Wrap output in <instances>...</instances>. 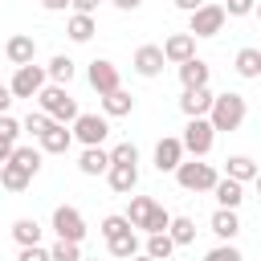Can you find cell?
Listing matches in <instances>:
<instances>
[{
	"label": "cell",
	"instance_id": "cell-1",
	"mask_svg": "<svg viewBox=\"0 0 261 261\" xmlns=\"http://www.w3.org/2000/svg\"><path fill=\"white\" fill-rule=\"evenodd\" d=\"M245 114H249V102H245V94H216L212 98V110H208V122H212V130H237L241 122H245Z\"/></svg>",
	"mask_w": 261,
	"mask_h": 261
},
{
	"label": "cell",
	"instance_id": "cell-2",
	"mask_svg": "<svg viewBox=\"0 0 261 261\" xmlns=\"http://www.w3.org/2000/svg\"><path fill=\"white\" fill-rule=\"evenodd\" d=\"M37 102H41V114H49V122H61V126H65V122H73V118L82 114L65 86H45V90L37 94Z\"/></svg>",
	"mask_w": 261,
	"mask_h": 261
},
{
	"label": "cell",
	"instance_id": "cell-3",
	"mask_svg": "<svg viewBox=\"0 0 261 261\" xmlns=\"http://www.w3.org/2000/svg\"><path fill=\"white\" fill-rule=\"evenodd\" d=\"M216 167L212 163H200V159H192V163H179L175 167V184L184 188V192H212L216 188Z\"/></svg>",
	"mask_w": 261,
	"mask_h": 261
},
{
	"label": "cell",
	"instance_id": "cell-4",
	"mask_svg": "<svg viewBox=\"0 0 261 261\" xmlns=\"http://www.w3.org/2000/svg\"><path fill=\"white\" fill-rule=\"evenodd\" d=\"M179 143H184V151H188V155L204 159V155L212 151V143H216V130H212V122H208V118H188V126H184V135H179Z\"/></svg>",
	"mask_w": 261,
	"mask_h": 261
},
{
	"label": "cell",
	"instance_id": "cell-5",
	"mask_svg": "<svg viewBox=\"0 0 261 261\" xmlns=\"http://www.w3.org/2000/svg\"><path fill=\"white\" fill-rule=\"evenodd\" d=\"M53 232H57V241L82 245V241H86V220H82V212H77L73 204H57V208H53Z\"/></svg>",
	"mask_w": 261,
	"mask_h": 261
},
{
	"label": "cell",
	"instance_id": "cell-6",
	"mask_svg": "<svg viewBox=\"0 0 261 261\" xmlns=\"http://www.w3.org/2000/svg\"><path fill=\"white\" fill-rule=\"evenodd\" d=\"M224 20H228V12H224L220 4H200V8L188 16V33H192V37H216V33L224 29Z\"/></svg>",
	"mask_w": 261,
	"mask_h": 261
},
{
	"label": "cell",
	"instance_id": "cell-7",
	"mask_svg": "<svg viewBox=\"0 0 261 261\" xmlns=\"http://www.w3.org/2000/svg\"><path fill=\"white\" fill-rule=\"evenodd\" d=\"M45 82H49V73H45V65H20L16 73H12V82H8V90H12V98H37L41 90H45Z\"/></svg>",
	"mask_w": 261,
	"mask_h": 261
},
{
	"label": "cell",
	"instance_id": "cell-8",
	"mask_svg": "<svg viewBox=\"0 0 261 261\" xmlns=\"http://www.w3.org/2000/svg\"><path fill=\"white\" fill-rule=\"evenodd\" d=\"M106 135H110L106 114H77V118H73V139H77V143H86V147H102Z\"/></svg>",
	"mask_w": 261,
	"mask_h": 261
},
{
	"label": "cell",
	"instance_id": "cell-9",
	"mask_svg": "<svg viewBox=\"0 0 261 261\" xmlns=\"http://www.w3.org/2000/svg\"><path fill=\"white\" fill-rule=\"evenodd\" d=\"M86 77H90V86L98 90V98H106V94H114V90H118V65H114V61H106V57H94V61H90V69H86Z\"/></svg>",
	"mask_w": 261,
	"mask_h": 261
},
{
	"label": "cell",
	"instance_id": "cell-10",
	"mask_svg": "<svg viewBox=\"0 0 261 261\" xmlns=\"http://www.w3.org/2000/svg\"><path fill=\"white\" fill-rule=\"evenodd\" d=\"M159 49H163V57H167L171 65H184V61L196 57V37H192V33H171Z\"/></svg>",
	"mask_w": 261,
	"mask_h": 261
},
{
	"label": "cell",
	"instance_id": "cell-11",
	"mask_svg": "<svg viewBox=\"0 0 261 261\" xmlns=\"http://www.w3.org/2000/svg\"><path fill=\"white\" fill-rule=\"evenodd\" d=\"M163 65H167V57H163L159 45H139V49H135V73H139V77H159Z\"/></svg>",
	"mask_w": 261,
	"mask_h": 261
},
{
	"label": "cell",
	"instance_id": "cell-12",
	"mask_svg": "<svg viewBox=\"0 0 261 261\" xmlns=\"http://www.w3.org/2000/svg\"><path fill=\"white\" fill-rule=\"evenodd\" d=\"M4 57H8L16 69H20V65H33V61H37V41H33L29 33H16V37H8Z\"/></svg>",
	"mask_w": 261,
	"mask_h": 261
},
{
	"label": "cell",
	"instance_id": "cell-13",
	"mask_svg": "<svg viewBox=\"0 0 261 261\" xmlns=\"http://www.w3.org/2000/svg\"><path fill=\"white\" fill-rule=\"evenodd\" d=\"M212 90L208 86H200V90H184L179 94V110L188 114V118H208V110H212Z\"/></svg>",
	"mask_w": 261,
	"mask_h": 261
},
{
	"label": "cell",
	"instance_id": "cell-14",
	"mask_svg": "<svg viewBox=\"0 0 261 261\" xmlns=\"http://www.w3.org/2000/svg\"><path fill=\"white\" fill-rule=\"evenodd\" d=\"M179 163H184V143L171 139V135L159 139V143H155V167H159V171H175Z\"/></svg>",
	"mask_w": 261,
	"mask_h": 261
},
{
	"label": "cell",
	"instance_id": "cell-15",
	"mask_svg": "<svg viewBox=\"0 0 261 261\" xmlns=\"http://www.w3.org/2000/svg\"><path fill=\"white\" fill-rule=\"evenodd\" d=\"M106 179H110V192L130 196V192H135V184H139V167H135V163H110Z\"/></svg>",
	"mask_w": 261,
	"mask_h": 261
},
{
	"label": "cell",
	"instance_id": "cell-16",
	"mask_svg": "<svg viewBox=\"0 0 261 261\" xmlns=\"http://www.w3.org/2000/svg\"><path fill=\"white\" fill-rule=\"evenodd\" d=\"M37 143H41V151H45V155H65V151H69V143H73V130H65L61 122H49V130H45Z\"/></svg>",
	"mask_w": 261,
	"mask_h": 261
},
{
	"label": "cell",
	"instance_id": "cell-17",
	"mask_svg": "<svg viewBox=\"0 0 261 261\" xmlns=\"http://www.w3.org/2000/svg\"><path fill=\"white\" fill-rule=\"evenodd\" d=\"M208 77H212V69H208V61H200V57H192V61L179 65V82H184V90H200V86H208Z\"/></svg>",
	"mask_w": 261,
	"mask_h": 261
},
{
	"label": "cell",
	"instance_id": "cell-18",
	"mask_svg": "<svg viewBox=\"0 0 261 261\" xmlns=\"http://www.w3.org/2000/svg\"><path fill=\"white\" fill-rule=\"evenodd\" d=\"M77 171H82V175H106V171H110V151H102V147H86L82 159H77Z\"/></svg>",
	"mask_w": 261,
	"mask_h": 261
},
{
	"label": "cell",
	"instance_id": "cell-19",
	"mask_svg": "<svg viewBox=\"0 0 261 261\" xmlns=\"http://www.w3.org/2000/svg\"><path fill=\"white\" fill-rule=\"evenodd\" d=\"M212 196H216V204H220V208H232V212H237V208H241V200H245V184H237V179H228V175H224V179H216Z\"/></svg>",
	"mask_w": 261,
	"mask_h": 261
},
{
	"label": "cell",
	"instance_id": "cell-20",
	"mask_svg": "<svg viewBox=\"0 0 261 261\" xmlns=\"http://www.w3.org/2000/svg\"><path fill=\"white\" fill-rule=\"evenodd\" d=\"M208 228L228 245V241L241 232V220H237V212H232V208H216V212H212V220H208Z\"/></svg>",
	"mask_w": 261,
	"mask_h": 261
},
{
	"label": "cell",
	"instance_id": "cell-21",
	"mask_svg": "<svg viewBox=\"0 0 261 261\" xmlns=\"http://www.w3.org/2000/svg\"><path fill=\"white\" fill-rule=\"evenodd\" d=\"M232 65H237V73H241V77H249V82H253V77H261V49H257V45L237 49V61H232Z\"/></svg>",
	"mask_w": 261,
	"mask_h": 261
},
{
	"label": "cell",
	"instance_id": "cell-22",
	"mask_svg": "<svg viewBox=\"0 0 261 261\" xmlns=\"http://www.w3.org/2000/svg\"><path fill=\"white\" fill-rule=\"evenodd\" d=\"M130 110H135V98H130L122 86L102 98V114H106V118H122V114H130Z\"/></svg>",
	"mask_w": 261,
	"mask_h": 261
},
{
	"label": "cell",
	"instance_id": "cell-23",
	"mask_svg": "<svg viewBox=\"0 0 261 261\" xmlns=\"http://www.w3.org/2000/svg\"><path fill=\"white\" fill-rule=\"evenodd\" d=\"M224 171H228V179H237V184L257 179V163H253L249 155H228V159H224Z\"/></svg>",
	"mask_w": 261,
	"mask_h": 261
},
{
	"label": "cell",
	"instance_id": "cell-24",
	"mask_svg": "<svg viewBox=\"0 0 261 261\" xmlns=\"http://www.w3.org/2000/svg\"><path fill=\"white\" fill-rule=\"evenodd\" d=\"M151 212H155V200H151V196H130V204H126V220H130V228H147Z\"/></svg>",
	"mask_w": 261,
	"mask_h": 261
},
{
	"label": "cell",
	"instance_id": "cell-25",
	"mask_svg": "<svg viewBox=\"0 0 261 261\" xmlns=\"http://www.w3.org/2000/svg\"><path fill=\"white\" fill-rule=\"evenodd\" d=\"M106 249H110V257H118V261L139 257V237H135V228H126V232H118L114 241H106Z\"/></svg>",
	"mask_w": 261,
	"mask_h": 261
},
{
	"label": "cell",
	"instance_id": "cell-26",
	"mask_svg": "<svg viewBox=\"0 0 261 261\" xmlns=\"http://www.w3.org/2000/svg\"><path fill=\"white\" fill-rule=\"evenodd\" d=\"M41 232H45V228H41L33 216H20V220L12 224V237H16V245H20V249H29V245H41Z\"/></svg>",
	"mask_w": 261,
	"mask_h": 261
},
{
	"label": "cell",
	"instance_id": "cell-27",
	"mask_svg": "<svg viewBox=\"0 0 261 261\" xmlns=\"http://www.w3.org/2000/svg\"><path fill=\"white\" fill-rule=\"evenodd\" d=\"M65 33H69V41L86 45V41L98 33V24H94V16H82V12H73V16H69V24H65Z\"/></svg>",
	"mask_w": 261,
	"mask_h": 261
},
{
	"label": "cell",
	"instance_id": "cell-28",
	"mask_svg": "<svg viewBox=\"0 0 261 261\" xmlns=\"http://www.w3.org/2000/svg\"><path fill=\"white\" fill-rule=\"evenodd\" d=\"M45 73H49V82H53V86H69V82H73V57L57 53V57L45 65Z\"/></svg>",
	"mask_w": 261,
	"mask_h": 261
},
{
	"label": "cell",
	"instance_id": "cell-29",
	"mask_svg": "<svg viewBox=\"0 0 261 261\" xmlns=\"http://www.w3.org/2000/svg\"><path fill=\"white\" fill-rule=\"evenodd\" d=\"M0 184H4L8 192H24V188L33 184V175H29L24 167H16V163H0Z\"/></svg>",
	"mask_w": 261,
	"mask_h": 261
},
{
	"label": "cell",
	"instance_id": "cell-30",
	"mask_svg": "<svg viewBox=\"0 0 261 261\" xmlns=\"http://www.w3.org/2000/svg\"><path fill=\"white\" fill-rule=\"evenodd\" d=\"M41 155H45L41 147H20V143H16V151H12L8 163H16V167H24L29 175H37V171H41Z\"/></svg>",
	"mask_w": 261,
	"mask_h": 261
},
{
	"label": "cell",
	"instance_id": "cell-31",
	"mask_svg": "<svg viewBox=\"0 0 261 261\" xmlns=\"http://www.w3.org/2000/svg\"><path fill=\"white\" fill-rule=\"evenodd\" d=\"M167 237H171L175 245H192V241H196V220H192V216H171Z\"/></svg>",
	"mask_w": 261,
	"mask_h": 261
},
{
	"label": "cell",
	"instance_id": "cell-32",
	"mask_svg": "<svg viewBox=\"0 0 261 261\" xmlns=\"http://www.w3.org/2000/svg\"><path fill=\"white\" fill-rule=\"evenodd\" d=\"M171 253H175V241H171L167 232H151V237H147V257H151V261H167Z\"/></svg>",
	"mask_w": 261,
	"mask_h": 261
},
{
	"label": "cell",
	"instance_id": "cell-33",
	"mask_svg": "<svg viewBox=\"0 0 261 261\" xmlns=\"http://www.w3.org/2000/svg\"><path fill=\"white\" fill-rule=\"evenodd\" d=\"M20 130H29V135H33V139H41V135H45V130H49V114H41V110H37V114H33V110H29V118H24V122H20Z\"/></svg>",
	"mask_w": 261,
	"mask_h": 261
},
{
	"label": "cell",
	"instance_id": "cell-34",
	"mask_svg": "<svg viewBox=\"0 0 261 261\" xmlns=\"http://www.w3.org/2000/svg\"><path fill=\"white\" fill-rule=\"evenodd\" d=\"M167 224H171V212H167L163 204H155V212H151V220H147L143 232H147V237H151V232H167Z\"/></svg>",
	"mask_w": 261,
	"mask_h": 261
},
{
	"label": "cell",
	"instance_id": "cell-35",
	"mask_svg": "<svg viewBox=\"0 0 261 261\" xmlns=\"http://www.w3.org/2000/svg\"><path fill=\"white\" fill-rule=\"evenodd\" d=\"M126 228H130V220H126V216H106V220L98 224V232H102L106 241H114V237H118V232H126Z\"/></svg>",
	"mask_w": 261,
	"mask_h": 261
},
{
	"label": "cell",
	"instance_id": "cell-36",
	"mask_svg": "<svg viewBox=\"0 0 261 261\" xmlns=\"http://www.w3.org/2000/svg\"><path fill=\"white\" fill-rule=\"evenodd\" d=\"M110 163H135V167H139V147H135V143H118V147L110 151Z\"/></svg>",
	"mask_w": 261,
	"mask_h": 261
},
{
	"label": "cell",
	"instance_id": "cell-37",
	"mask_svg": "<svg viewBox=\"0 0 261 261\" xmlns=\"http://www.w3.org/2000/svg\"><path fill=\"white\" fill-rule=\"evenodd\" d=\"M49 257H53V261H82V249L69 245V241H57V245L49 249Z\"/></svg>",
	"mask_w": 261,
	"mask_h": 261
},
{
	"label": "cell",
	"instance_id": "cell-38",
	"mask_svg": "<svg viewBox=\"0 0 261 261\" xmlns=\"http://www.w3.org/2000/svg\"><path fill=\"white\" fill-rule=\"evenodd\" d=\"M16 139H20V122L12 114H0V143H12L16 147Z\"/></svg>",
	"mask_w": 261,
	"mask_h": 261
},
{
	"label": "cell",
	"instance_id": "cell-39",
	"mask_svg": "<svg viewBox=\"0 0 261 261\" xmlns=\"http://www.w3.org/2000/svg\"><path fill=\"white\" fill-rule=\"evenodd\" d=\"M204 261H245V257H241L232 245H224V241H220L216 249H208V253H204Z\"/></svg>",
	"mask_w": 261,
	"mask_h": 261
},
{
	"label": "cell",
	"instance_id": "cell-40",
	"mask_svg": "<svg viewBox=\"0 0 261 261\" xmlns=\"http://www.w3.org/2000/svg\"><path fill=\"white\" fill-rule=\"evenodd\" d=\"M220 8H224V12H228V16H249V12H253V8H257V0H224V4H220Z\"/></svg>",
	"mask_w": 261,
	"mask_h": 261
},
{
	"label": "cell",
	"instance_id": "cell-41",
	"mask_svg": "<svg viewBox=\"0 0 261 261\" xmlns=\"http://www.w3.org/2000/svg\"><path fill=\"white\" fill-rule=\"evenodd\" d=\"M16 261H53V257H49V249L29 245V249H20V253H16Z\"/></svg>",
	"mask_w": 261,
	"mask_h": 261
},
{
	"label": "cell",
	"instance_id": "cell-42",
	"mask_svg": "<svg viewBox=\"0 0 261 261\" xmlns=\"http://www.w3.org/2000/svg\"><path fill=\"white\" fill-rule=\"evenodd\" d=\"M73 4V12H82V16H94V8H98V0H69Z\"/></svg>",
	"mask_w": 261,
	"mask_h": 261
},
{
	"label": "cell",
	"instance_id": "cell-43",
	"mask_svg": "<svg viewBox=\"0 0 261 261\" xmlns=\"http://www.w3.org/2000/svg\"><path fill=\"white\" fill-rule=\"evenodd\" d=\"M8 106H12V90L0 86V114H8Z\"/></svg>",
	"mask_w": 261,
	"mask_h": 261
},
{
	"label": "cell",
	"instance_id": "cell-44",
	"mask_svg": "<svg viewBox=\"0 0 261 261\" xmlns=\"http://www.w3.org/2000/svg\"><path fill=\"white\" fill-rule=\"evenodd\" d=\"M171 4H175V8H184V12H188V16H192V12H196V8H200V4H204V0H171Z\"/></svg>",
	"mask_w": 261,
	"mask_h": 261
},
{
	"label": "cell",
	"instance_id": "cell-45",
	"mask_svg": "<svg viewBox=\"0 0 261 261\" xmlns=\"http://www.w3.org/2000/svg\"><path fill=\"white\" fill-rule=\"evenodd\" d=\"M114 4H118V8H122V12H135V8H139V4H143V0H114Z\"/></svg>",
	"mask_w": 261,
	"mask_h": 261
},
{
	"label": "cell",
	"instance_id": "cell-46",
	"mask_svg": "<svg viewBox=\"0 0 261 261\" xmlns=\"http://www.w3.org/2000/svg\"><path fill=\"white\" fill-rule=\"evenodd\" d=\"M41 4H45V8H49V12H61V8H65V4H69V0H41Z\"/></svg>",
	"mask_w": 261,
	"mask_h": 261
},
{
	"label": "cell",
	"instance_id": "cell-47",
	"mask_svg": "<svg viewBox=\"0 0 261 261\" xmlns=\"http://www.w3.org/2000/svg\"><path fill=\"white\" fill-rule=\"evenodd\" d=\"M130 261H151V257H147V253H139V257H130Z\"/></svg>",
	"mask_w": 261,
	"mask_h": 261
},
{
	"label": "cell",
	"instance_id": "cell-48",
	"mask_svg": "<svg viewBox=\"0 0 261 261\" xmlns=\"http://www.w3.org/2000/svg\"><path fill=\"white\" fill-rule=\"evenodd\" d=\"M253 184H257V192H261V171H257V179H253Z\"/></svg>",
	"mask_w": 261,
	"mask_h": 261
},
{
	"label": "cell",
	"instance_id": "cell-49",
	"mask_svg": "<svg viewBox=\"0 0 261 261\" xmlns=\"http://www.w3.org/2000/svg\"><path fill=\"white\" fill-rule=\"evenodd\" d=\"M253 12H257V20H261V4H257V8H253Z\"/></svg>",
	"mask_w": 261,
	"mask_h": 261
},
{
	"label": "cell",
	"instance_id": "cell-50",
	"mask_svg": "<svg viewBox=\"0 0 261 261\" xmlns=\"http://www.w3.org/2000/svg\"><path fill=\"white\" fill-rule=\"evenodd\" d=\"M82 261H90V257H82Z\"/></svg>",
	"mask_w": 261,
	"mask_h": 261
},
{
	"label": "cell",
	"instance_id": "cell-51",
	"mask_svg": "<svg viewBox=\"0 0 261 261\" xmlns=\"http://www.w3.org/2000/svg\"><path fill=\"white\" fill-rule=\"evenodd\" d=\"M257 49H261V45H257Z\"/></svg>",
	"mask_w": 261,
	"mask_h": 261
}]
</instances>
